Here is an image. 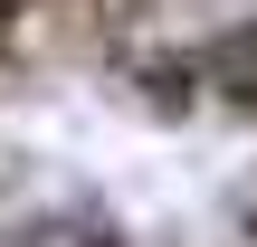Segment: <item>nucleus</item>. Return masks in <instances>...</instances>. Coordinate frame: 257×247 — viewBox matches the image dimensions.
Masks as SVG:
<instances>
[{
	"label": "nucleus",
	"instance_id": "obj_1",
	"mask_svg": "<svg viewBox=\"0 0 257 247\" xmlns=\"http://www.w3.org/2000/svg\"><path fill=\"white\" fill-rule=\"evenodd\" d=\"M181 76H191L200 105H257V10L229 19L219 38H200V48L181 57Z\"/></svg>",
	"mask_w": 257,
	"mask_h": 247
}]
</instances>
